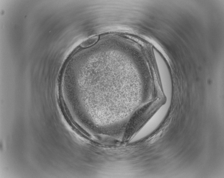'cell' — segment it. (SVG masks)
Here are the masks:
<instances>
[{"mask_svg":"<svg viewBox=\"0 0 224 178\" xmlns=\"http://www.w3.org/2000/svg\"><path fill=\"white\" fill-rule=\"evenodd\" d=\"M99 38L98 36L93 37L83 42L81 45V46L84 48L91 46L96 43L98 41Z\"/></svg>","mask_w":224,"mask_h":178,"instance_id":"cell-1","label":"cell"}]
</instances>
